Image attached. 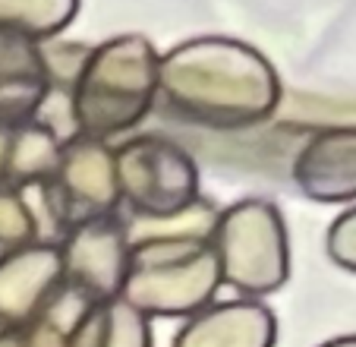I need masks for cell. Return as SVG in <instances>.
Instances as JSON below:
<instances>
[{
    "mask_svg": "<svg viewBox=\"0 0 356 347\" xmlns=\"http://www.w3.org/2000/svg\"><path fill=\"white\" fill-rule=\"evenodd\" d=\"M158 95L195 127L249 130L277 111L284 86L271 61L252 45L199 35L161 54Z\"/></svg>",
    "mask_w": 356,
    "mask_h": 347,
    "instance_id": "1",
    "label": "cell"
},
{
    "mask_svg": "<svg viewBox=\"0 0 356 347\" xmlns=\"http://www.w3.org/2000/svg\"><path fill=\"white\" fill-rule=\"evenodd\" d=\"M161 54L139 32L88 47L67 88L76 136L111 142L139 127L158 98Z\"/></svg>",
    "mask_w": 356,
    "mask_h": 347,
    "instance_id": "2",
    "label": "cell"
},
{
    "mask_svg": "<svg viewBox=\"0 0 356 347\" xmlns=\"http://www.w3.org/2000/svg\"><path fill=\"white\" fill-rule=\"evenodd\" d=\"M129 240V272L117 300L145 319H189L215 303L221 275L209 237L139 234Z\"/></svg>",
    "mask_w": 356,
    "mask_h": 347,
    "instance_id": "3",
    "label": "cell"
},
{
    "mask_svg": "<svg viewBox=\"0 0 356 347\" xmlns=\"http://www.w3.org/2000/svg\"><path fill=\"white\" fill-rule=\"evenodd\" d=\"M221 284L259 300L281 291L290 278V237L284 215L268 199H236L215 212L209 231Z\"/></svg>",
    "mask_w": 356,
    "mask_h": 347,
    "instance_id": "4",
    "label": "cell"
},
{
    "mask_svg": "<svg viewBox=\"0 0 356 347\" xmlns=\"http://www.w3.org/2000/svg\"><path fill=\"white\" fill-rule=\"evenodd\" d=\"M114 167L120 206H127L136 221L180 218L202 202L199 164L168 136H129L114 148Z\"/></svg>",
    "mask_w": 356,
    "mask_h": 347,
    "instance_id": "5",
    "label": "cell"
},
{
    "mask_svg": "<svg viewBox=\"0 0 356 347\" xmlns=\"http://www.w3.org/2000/svg\"><path fill=\"white\" fill-rule=\"evenodd\" d=\"M47 215L63 221V231L82 218L114 215L120 208L114 148L101 139L73 136L63 142L54 177L38 187Z\"/></svg>",
    "mask_w": 356,
    "mask_h": 347,
    "instance_id": "6",
    "label": "cell"
},
{
    "mask_svg": "<svg viewBox=\"0 0 356 347\" xmlns=\"http://www.w3.org/2000/svg\"><path fill=\"white\" fill-rule=\"evenodd\" d=\"M63 262V284L76 287L92 300H117L129 272V227L114 215L82 218L63 231L57 240Z\"/></svg>",
    "mask_w": 356,
    "mask_h": 347,
    "instance_id": "7",
    "label": "cell"
},
{
    "mask_svg": "<svg viewBox=\"0 0 356 347\" xmlns=\"http://www.w3.org/2000/svg\"><path fill=\"white\" fill-rule=\"evenodd\" d=\"M63 284L54 240L0 249V328H26Z\"/></svg>",
    "mask_w": 356,
    "mask_h": 347,
    "instance_id": "8",
    "label": "cell"
},
{
    "mask_svg": "<svg viewBox=\"0 0 356 347\" xmlns=\"http://www.w3.org/2000/svg\"><path fill=\"white\" fill-rule=\"evenodd\" d=\"M290 180L318 206L356 202V127H325L293 155Z\"/></svg>",
    "mask_w": 356,
    "mask_h": 347,
    "instance_id": "9",
    "label": "cell"
},
{
    "mask_svg": "<svg viewBox=\"0 0 356 347\" xmlns=\"http://www.w3.org/2000/svg\"><path fill=\"white\" fill-rule=\"evenodd\" d=\"M277 319L262 300L209 303L183 322L170 347H275Z\"/></svg>",
    "mask_w": 356,
    "mask_h": 347,
    "instance_id": "10",
    "label": "cell"
},
{
    "mask_svg": "<svg viewBox=\"0 0 356 347\" xmlns=\"http://www.w3.org/2000/svg\"><path fill=\"white\" fill-rule=\"evenodd\" d=\"M47 92L51 76L41 45L13 32H0V123L16 127L32 121Z\"/></svg>",
    "mask_w": 356,
    "mask_h": 347,
    "instance_id": "11",
    "label": "cell"
},
{
    "mask_svg": "<svg viewBox=\"0 0 356 347\" xmlns=\"http://www.w3.org/2000/svg\"><path fill=\"white\" fill-rule=\"evenodd\" d=\"M60 136L47 130L41 121H22L10 133V158H7V180L16 190H38L44 187L57 171L60 161Z\"/></svg>",
    "mask_w": 356,
    "mask_h": 347,
    "instance_id": "12",
    "label": "cell"
},
{
    "mask_svg": "<svg viewBox=\"0 0 356 347\" xmlns=\"http://www.w3.org/2000/svg\"><path fill=\"white\" fill-rule=\"evenodd\" d=\"M82 0H0V32H13L38 45L54 41L73 26Z\"/></svg>",
    "mask_w": 356,
    "mask_h": 347,
    "instance_id": "13",
    "label": "cell"
},
{
    "mask_svg": "<svg viewBox=\"0 0 356 347\" xmlns=\"http://www.w3.org/2000/svg\"><path fill=\"white\" fill-rule=\"evenodd\" d=\"M35 240H44V237H41V221L35 206L29 202V193L0 183V249L26 247Z\"/></svg>",
    "mask_w": 356,
    "mask_h": 347,
    "instance_id": "14",
    "label": "cell"
},
{
    "mask_svg": "<svg viewBox=\"0 0 356 347\" xmlns=\"http://www.w3.org/2000/svg\"><path fill=\"white\" fill-rule=\"evenodd\" d=\"M98 347H152V319L123 300H108L101 316Z\"/></svg>",
    "mask_w": 356,
    "mask_h": 347,
    "instance_id": "15",
    "label": "cell"
},
{
    "mask_svg": "<svg viewBox=\"0 0 356 347\" xmlns=\"http://www.w3.org/2000/svg\"><path fill=\"white\" fill-rule=\"evenodd\" d=\"M325 253L337 268L356 275V206L341 212L325 231Z\"/></svg>",
    "mask_w": 356,
    "mask_h": 347,
    "instance_id": "16",
    "label": "cell"
},
{
    "mask_svg": "<svg viewBox=\"0 0 356 347\" xmlns=\"http://www.w3.org/2000/svg\"><path fill=\"white\" fill-rule=\"evenodd\" d=\"M10 133H13V127H7V123H0V183L7 180V158H10Z\"/></svg>",
    "mask_w": 356,
    "mask_h": 347,
    "instance_id": "17",
    "label": "cell"
},
{
    "mask_svg": "<svg viewBox=\"0 0 356 347\" xmlns=\"http://www.w3.org/2000/svg\"><path fill=\"white\" fill-rule=\"evenodd\" d=\"M0 347H26L22 328H0Z\"/></svg>",
    "mask_w": 356,
    "mask_h": 347,
    "instance_id": "18",
    "label": "cell"
},
{
    "mask_svg": "<svg viewBox=\"0 0 356 347\" xmlns=\"http://www.w3.org/2000/svg\"><path fill=\"white\" fill-rule=\"evenodd\" d=\"M318 347H356V334H341V338H331Z\"/></svg>",
    "mask_w": 356,
    "mask_h": 347,
    "instance_id": "19",
    "label": "cell"
}]
</instances>
